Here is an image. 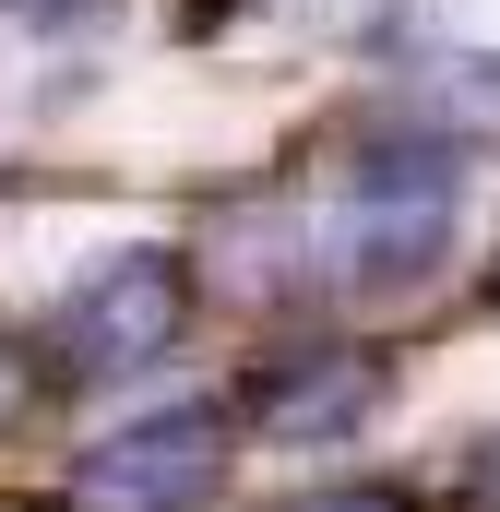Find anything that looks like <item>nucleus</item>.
I'll return each instance as SVG.
<instances>
[{
	"label": "nucleus",
	"instance_id": "nucleus-1",
	"mask_svg": "<svg viewBox=\"0 0 500 512\" xmlns=\"http://www.w3.org/2000/svg\"><path fill=\"white\" fill-rule=\"evenodd\" d=\"M465 227V143H370L346 167V203L322 215V274L346 298H417L441 286Z\"/></svg>",
	"mask_w": 500,
	"mask_h": 512
},
{
	"label": "nucleus",
	"instance_id": "nucleus-2",
	"mask_svg": "<svg viewBox=\"0 0 500 512\" xmlns=\"http://www.w3.org/2000/svg\"><path fill=\"white\" fill-rule=\"evenodd\" d=\"M179 322H191V262L179 251H108L72 298H60V322H48V370L60 382H131V370H155L167 346H179Z\"/></svg>",
	"mask_w": 500,
	"mask_h": 512
},
{
	"label": "nucleus",
	"instance_id": "nucleus-3",
	"mask_svg": "<svg viewBox=\"0 0 500 512\" xmlns=\"http://www.w3.org/2000/svg\"><path fill=\"white\" fill-rule=\"evenodd\" d=\"M215 489H227V417H203V405L143 417L72 465V512H203Z\"/></svg>",
	"mask_w": 500,
	"mask_h": 512
},
{
	"label": "nucleus",
	"instance_id": "nucleus-4",
	"mask_svg": "<svg viewBox=\"0 0 500 512\" xmlns=\"http://www.w3.org/2000/svg\"><path fill=\"white\" fill-rule=\"evenodd\" d=\"M381 405H393V358H346V346L286 358V370H262V382H250L262 441H358Z\"/></svg>",
	"mask_w": 500,
	"mask_h": 512
},
{
	"label": "nucleus",
	"instance_id": "nucleus-5",
	"mask_svg": "<svg viewBox=\"0 0 500 512\" xmlns=\"http://www.w3.org/2000/svg\"><path fill=\"white\" fill-rule=\"evenodd\" d=\"M262 512H417V489H393V477H322V489H286Z\"/></svg>",
	"mask_w": 500,
	"mask_h": 512
},
{
	"label": "nucleus",
	"instance_id": "nucleus-6",
	"mask_svg": "<svg viewBox=\"0 0 500 512\" xmlns=\"http://www.w3.org/2000/svg\"><path fill=\"white\" fill-rule=\"evenodd\" d=\"M36 393H48V370H36V346H24V334H0V441H12L24 417H36Z\"/></svg>",
	"mask_w": 500,
	"mask_h": 512
},
{
	"label": "nucleus",
	"instance_id": "nucleus-7",
	"mask_svg": "<svg viewBox=\"0 0 500 512\" xmlns=\"http://www.w3.org/2000/svg\"><path fill=\"white\" fill-rule=\"evenodd\" d=\"M441 512H500V429L453 465V501H441Z\"/></svg>",
	"mask_w": 500,
	"mask_h": 512
},
{
	"label": "nucleus",
	"instance_id": "nucleus-8",
	"mask_svg": "<svg viewBox=\"0 0 500 512\" xmlns=\"http://www.w3.org/2000/svg\"><path fill=\"white\" fill-rule=\"evenodd\" d=\"M72 12H108V0H0V24H72Z\"/></svg>",
	"mask_w": 500,
	"mask_h": 512
},
{
	"label": "nucleus",
	"instance_id": "nucleus-9",
	"mask_svg": "<svg viewBox=\"0 0 500 512\" xmlns=\"http://www.w3.org/2000/svg\"><path fill=\"white\" fill-rule=\"evenodd\" d=\"M489 298H500V274H489Z\"/></svg>",
	"mask_w": 500,
	"mask_h": 512
},
{
	"label": "nucleus",
	"instance_id": "nucleus-10",
	"mask_svg": "<svg viewBox=\"0 0 500 512\" xmlns=\"http://www.w3.org/2000/svg\"><path fill=\"white\" fill-rule=\"evenodd\" d=\"M0 512H24V501H0Z\"/></svg>",
	"mask_w": 500,
	"mask_h": 512
}]
</instances>
